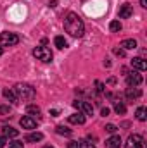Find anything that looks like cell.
<instances>
[{
	"instance_id": "obj_1",
	"label": "cell",
	"mask_w": 147,
	"mask_h": 148,
	"mask_svg": "<svg viewBox=\"0 0 147 148\" xmlns=\"http://www.w3.org/2000/svg\"><path fill=\"white\" fill-rule=\"evenodd\" d=\"M64 29L71 36L80 38V36H83V33H85V24H83V21H81V17L78 14L69 12L66 16V19H64Z\"/></svg>"
},
{
	"instance_id": "obj_2",
	"label": "cell",
	"mask_w": 147,
	"mask_h": 148,
	"mask_svg": "<svg viewBox=\"0 0 147 148\" xmlns=\"http://www.w3.org/2000/svg\"><path fill=\"white\" fill-rule=\"evenodd\" d=\"M14 93H16L17 98H21V100H24V102H30V100H33V98L37 97L35 88L30 86V84H26V83H17V84L14 86Z\"/></svg>"
},
{
	"instance_id": "obj_3",
	"label": "cell",
	"mask_w": 147,
	"mask_h": 148,
	"mask_svg": "<svg viewBox=\"0 0 147 148\" xmlns=\"http://www.w3.org/2000/svg\"><path fill=\"white\" fill-rule=\"evenodd\" d=\"M0 43L5 45V47H12V45H17L19 43V36L16 33H9V31H3L0 33Z\"/></svg>"
},
{
	"instance_id": "obj_4",
	"label": "cell",
	"mask_w": 147,
	"mask_h": 148,
	"mask_svg": "<svg viewBox=\"0 0 147 148\" xmlns=\"http://www.w3.org/2000/svg\"><path fill=\"white\" fill-rule=\"evenodd\" d=\"M33 55L37 57L38 60H42V62H50L52 60V52L47 47H37L33 50Z\"/></svg>"
},
{
	"instance_id": "obj_5",
	"label": "cell",
	"mask_w": 147,
	"mask_h": 148,
	"mask_svg": "<svg viewBox=\"0 0 147 148\" xmlns=\"http://www.w3.org/2000/svg\"><path fill=\"white\" fill-rule=\"evenodd\" d=\"M126 148H146V141L140 134H132V136H128Z\"/></svg>"
},
{
	"instance_id": "obj_6",
	"label": "cell",
	"mask_w": 147,
	"mask_h": 148,
	"mask_svg": "<svg viewBox=\"0 0 147 148\" xmlns=\"http://www.w3.org/2000/svg\"><path fill=\"white\" fill-rule=\"evenodd\" d=\"M142 83V76L137 73V71H133V73H130L126 76V84L128 86H139Z\"/></svg>"
},
{
	"instance_id": "obj_7",
	"label": "cell",
	"mask_w": 147,
	"mask_h": 148,
	"mask_svg": "<svg viewBox=\"0 0 147 148\" xmlns=\"http://www.w3.org/2000/svg\"><path fill=\"white\" fill-rule=\"evenodd\" d=\"M132 16H133V7H132L130 3H123L121 9H119V17H121V19H128V17H132Z\"/></svg>"
},
{
	"instance_id": "obj_8",
	"label": "cell",
	"mask_w": 147,
	"mask_h": 148,
	"mask_svg": "<svg viewBox=\"0 0 147 148\" xmlns=\"http://www.w3.org/2000/svg\"><path fill=\"white\" fill-rule=\"evenodd\" d=\"M21 126H23V129H35L37 127V121L33 117H30V115H24L21 119Z\"/></svg>"
},
{
	"instance_id": "obj_9",
	"label": "cell",
	"mask_w": 147,
	"mask_h": 148,
	"mask_svg": "<svg viewBox=\"0 0 147 148\" xmlns=\"http://www.w3.org/2000/svg\"><path fill=\"white\" fill-rule=\"evenodd\" d=\"M132 67L137 69V71H146L147 62L142 59V57H135V59H132Z\"/></svg>"
},
{
	"instance_id": "obj_10",
	"label": "cell",
	"mask_w": 147,
	"mask_h": 148,
	"mask_svg": "<svg viewBox=\"0 0 147 148\" xmlns=\"http://www.w3.org/2000/svg\"><path fill=\"white\" fill-rule=\"evenodd\" d=\"M125 95H126L128 100H135V98H140V97H142V91H140L139 88H135V86H130Z\"/></svg>"
},
{
	"instance_id": "obj_11",
	"label": "cell",
	"mask_w": 147,
	"mask_h": 148,
	"mask_svg": "<svg viewBox=\"0 0 147 148\" xmlns=\"http://www.w3.org/2000/svg\"><path fill=\"white\" fill-rule=\"evenodd\" d=\"M106 148H121V138L118 134H112L106 141Z\"/></svg>"
},
{
	"instance_id": "obj_12",
	"label": "cell",
	"mask_w": 147,
	"mask_h": 148,
	"mask_svg": "<svg viewBox=\"0 0 147 148\" xmlns=\"http://www.w3.org/2000/svg\"><path fill=\"white\" fill-rule=\"evenodd\" d=\"M68 121H69L71 124H85V114H81V112L71 114V115L68 117Z\"/></svg>"
},
{
	"instance_id": "obj_13",
	"label": "cell",
	"mask_w": 147,
	"mask_h": 148,
	"mask_svg": "<svg viewBox=\"0 0 147 148\" xmlns=\"http://www.w3.org/2000/svg\"><path fill=\"white\" fill-rule=\"evenodd\" d=\"M42 140H43V134L42 133H31V134L26 136V141L28 143H37V141H42Z\"/></svg>"
},
{
	"instance_id": "obj_14",
	"label": "cell",
	"mask_w": 147,
	"mask_h": 148,
	"mask_svg": "<svg viewBox=\"0 0 147 148\" xmlns=\"http://www.w3.org/2000/svg\"><path fill=\"white\" fill-rule=\"evenodd\" d=\"M17 134H19L17 129H14V127H10V126H5V127H3V136H7V138H16Z\"/></svg>"
},
{
	"instance_id": "obj_15",
	"label": "cell",
	"mask_w": 147,
	"mask_h": 148,
	"mask_svg": "<svg viewBox=\"0 0 147 148\" xmlns=\"http://www.w3.org/2000/svg\"><path fill=\"white\" fill-rule=\"evenodd\" d=\"M80 109L83 110L85 115H92V114H94V107H92V103H88V102H81V103H80Z\"/></svg>"
},
{
	"instance_id": "obj_16",
	"label": "cell",
	"mask_w": 147,
	"mask_h": 148,
	"mask_svg": "<svg viewBox=\"0 0 147 148\" xmlns=\"http://www.w3.org/2000/svg\"><path fill=\"white\" fill-rule=\"evenodd\" d=\"M121 47H123V48H128V50H135V48H137V41L132 40V38H130V40H123V41H121Z\"/></svg>"
},
{
	"instance_id": "obj_17",
	"label": "cell",
	"mask_w": 147,
	"mask_h": 148,
	"mask_svg": "<svg viewBox=\"0 0 147 148\" xmlns=\"http://www.w3.org/2000/svg\"><path fill=\"white\" fill-rule=\"evenodd\" d=\"M147 110H146V107H139V109H137V112H135V115H137V119H139V121H140V122H144V121H146L147 119Z\"/></svg>"
},
{
	"instance_id": "obj_18",
	"label": "cell",
	"mask_w": 147,
	"mask_h": 148,
	"mask_svg": "<svg viewBox=\"0 0 147 148\" xmlns=\"http://www.w3.org/2000/svg\"><path fill=\"white\" fill-rule=\"evenodd\" d=\"M54 43H55V47H57V48H61V50L68 47V41L64 40V36H55V40H54Z\"/></svg>"
},
{
	"instance_id": "obj_19",
	"label": "cell",
	"mask_w": 147,
	"mask_h": 148,
	"mask_svg": "<svg viewBox=\"0 0 147 148\" xmlns=\"http://www.w3.org/2000/svg\"><path fill=\"white\" fill-rule=\"evenodd\" d=\"M55 131H57V134H64V136H71L73 134V131L69 127H66V126H57Z\"/></svg>"
},
{
	"instance_id": "obj_20",
	"label": "cell",
	"mask_w": 147,
	"mask_h": 148,
	"mask_svg": "<svg viewBox=\"0 0 147 148\" xmlns=\"http://www.w3.org/2000/svg\"><path fill=\"white\" fill-rule=\"evenodd\" d=\"M3 97H5V98H7L9 102H12V103H14V102L17 100L16 93H14V91H10V90H3Z\"/></svg>"
},
{
	"instance_id": "obj_21",
	"label": "cell",
	"mask_w": 147,
	"mask_h": 148,
	"mask_svg": "<svg viewBox=\"0 0 147 148\" xmlns=\"http://www.w3.org/2000/svg\"><path fill=\"white\" fill-rule=\"evenodd\" d=\"M114 110H116V114L123 115V114L126 112V107H125V103H123V102H116V103H114Z\"/></svg>"
},
{
	"instance_id": "obj_22",
	"label": "cell",
	"mask_w": 147,
	"mask_h": 148,
	"mask_svg": "<svg viewBox=\"0 0 147 148\" xmlns=\"http://www.w3.org/2000/svg\"><path fill=\"white\" fill-rule=\"evenodd\" d=\"M26 112H28V114H30V117H33V115H40V109H38L37 105H28V107H26Z\"/></svg>"
},
{
	"instance_id": "obj_23",
	"label": "cell",
	"mask_w": 147,
	"mask_h": 148,
	"mask_svg": "<svg viewBox=\"0 0 147 148\" xmlns=\"http://www.w3.org/2000/svg\"><path fill=\"white\" fill-rule=\"evenodd\" d=\"M109 29L112 31V33H118V31H121V23H119V21H111Z\"/></svg>"
},
{
	"instance_id": "obj_24",
	"label": "cell",
	"mask_w": 147,
	"mask_h": 148,
	"mask_svg": "<svg viewBox=\"0 0 147 148\" xmlns=\"http://www.w3.org/2000/svg\"><path fill=\"white\" fill-rule=\"evenodd\" d=\"M23 147H24L23 141H12V143H9V148H23Z\"/></svg>"
},
{
	"instance_id": "obj_25",
	"label": "cell",
	"mask_w": 147,
	"mask_h": 148,
	"mask_svg": "<svg viewBox=\"0 0 147 148\" xmlns=\"http://www.w3.org/2000/svg\"><path fill=\"white\" fill-rule=\"evenodd\" d=\"M116 129H118V127H116L114 124H107V126H106V131L111 133V134H112V133H116Z\"/></svg>"
},
{
	"instance_id": "obj_26",
	"label": "cell",
	"mask_w": 147,
	"mask_h": 148,
	"mask_svg": "<svg viewBox=\"0 0 147 148\" xmlns=\"http://www.w3.org/2000/svg\"><path fill=\"white\" fill-rule=\"evenodd\" d=\"M95 88H97V91H99V93H102V91H104V83L95 81Z\"/></svg>"
},
{
	"instance_id": "obj_27",
	"label": "cell",
	"mask_w": 147,
	"mask_h": 148,
	"mask_svg": "<svg viewBox=\"0 0 147 148\" xmlns=\"http://www.w3.org/2000/svg\"><path fill=\"white\" fill-rule=\"evenodd\" d=\"M114 53L119 55V57H125V50L123 48H114Z\"/></svg>"
},
{
	"instance_id": "obj_28",
	"label": "cell",
	"mask_w": 147,
	"mask_h": 148,
	"mask_svg": "<svg viewBox=\"0 0 147 148\" xmlns=\"http://www.w3.org/2000/svg\"><path fill=\"white\" fill-rule=\"evenodd\" d=\"M80 148H95L94 145H88V143H85V141H80Z\"/></svg>"
},
{
	"instance_id": "obj_29",
	"label": "cell",
	"mask_w": 147,
	"mask_h": 148,
	"mask_svg": "<svg viewBox=\"0 0 147 148\" xmlns=\"http://www.w3.org/2000/svg\"><path fill=\"white\" fill-rule=\"evenodd\" d=\"M68 148H80V141H71L68 145Z\"/></svg>"
},
{
	"instance_id": "obj_30",
	"label": "cell",
	"mask_w": 147,
	"mask_h": 148,
	"mask_svg": "<svg viewBox=\"0 0 147 148\" xmlns=\"http://www.w3.org/2000/svg\"><path fill=\"white\" fill-rule=\"evenodd\" d=\"M0 114H9V107L7 105H0Z\"/></svg>"
},
{
	"instance_id": "obj_31",
	"label": "cell",
	"mask_w": 147,
	"mask_h": 148,
	"mask_svg": "<svg viewBox=\"0 0 147 148\" xmlns=\"http://www.w3.org/2000/svg\"><path fill=\"white\" fill-rule=\"evenodd\" d=\"M101 114H102L104 117H107V115H109V109H107V107H104V109L101 110Z\"/></svg>"
},
{
	"instance_id": "obj_32",
	"label": "cell",
	"mask_w": 147,
	"mask_h": 148,
	"mask_svg": "<svg viewBox=\"0 0 147 148\" xmlns=\"http://www.w3.org/2000/svg\"><path fill=\"white\" fill-rule=\"evenodd\" d=\"M5 143H7V141H5V136H0V148L5 147Z\"/></svg>"
},
{
	"instance_id": "obj_33",
	"label": "cell",
	"mask_w": 147,
	"mask_h": 148,
	"mask_svg": "<svg viewBox=\"0 0 147 148\" xmlns=\"http://www.w3.org/2000/svg\"><path fill=\"white\" fill-rule=\"evenodd\" d=\"M107 83H109V84H116V77H109Z\"/></svg>"
},
{
	"instance_id": "obj_34",
	"label": "cell",
	"mask_w": 147,
	"mask_h": 148,
	"mask_svg": "<svg viewBox=\"0 0 147 148\" xmlns=\"http://www.w3.org/2000/svg\"><path fill=\"white\" fill-rule=\"evenodd\" d=\"M80 103H81V102H73V107L74 109H80Z\"/></svg>"
},
{
	"instance_id": "obj_35",
	"label": "cell",
	"mask_w": 147,
	"mask_h": 148,
	"mask_svg": "<svg viewBox=\"0 0 147 148\" xmlns=\"http://www.w3.org/2000/svg\"><path fill=\"white\" fill-rule=\"evenodd\" d=\"M140 5L142 7H147V0H140Z\"/></svg>"
},
{
	"instance_id": "obj_36",
	"label": "cell",
	"mask_w": 147,
	"mask_h": 148,
	"mask_svg": "<svg viewBox=\"0 0 147 148\" xmlns=\"http://www.w3.org/2000/svg\"><path fill=\"white\" fill-rule=\"evenodd\" d=\"M50 114H52V115H57V114H59V110H57V109H54V110H50Z\"/></svg>"
},
{
	"instance_id": "obj_37",
	"label": "cell",
	"mask_w": 147,
	"mask_h": 148,
	"mask_svg": "<svg viewBox=\"0 0 147 148\" xmlns=\"http://www.w3.org/2000/svg\"><path fill=\"white\" fill-rule=\"evenodd\" d=\"M2 53H3V48H2V47H0V55H2Z\"/></svg>"
},
{
	"instance_id": "obj_38",
	"label": "cell",
	"mask_w": 147,
	"mask_h": 148,
	"mask_svg": "<svg viewBox=\"0 0 147 148\" xmlns=\"http://www.w3.org/2000/svg\"><path fill=\"white\" fill-rule=\"evenodd\" d=\"M43 148H52V147H43Z\"/></svg>"
}]
</instances>
